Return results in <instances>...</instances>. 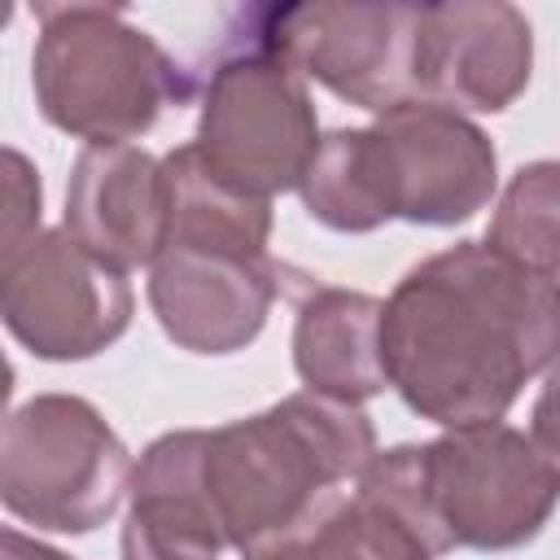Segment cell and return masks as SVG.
<instances>
[{
  "instance_id": "6da1fadb",
  "label": "cell",
  "mask_w": 560,
  "mask_h": 560,
  "mask_svg": "<svg viewBox=\"0 0 560 560\" xmlns=\"http://www.w3.org/2000/svg\"><path fill=\"white\" fill-rule=\"evenodd\" d=\"M556 350V280L459 241L416 262L381 302V368L398 398L442 424L503 420Z\"/></svg>"
},
{
  "instance_id": "7a4b0ae2",
  "label": "cell",
  "mask_w": 560,
  "mask_h": 560,
  "mask_svg": "<svg viewBox=\"0 0 560 560\" xmlns=\"http://www.w3.org/2000/svg\"><path fill=\"white\" fill-rule=\"evenodd\" d=\"M499 184L490 136L459 109L402 101L372 127L319 136L298 192L332 232H372L389 219L455 228L472 219Z\"/></svg>"
},
{
  "instance_id": "3957f363",
  "label": "cell",
  "mask_w": 560,
  "mask_h": 560,
  "mask_svg": "<svg viewBox=\"0 0 560 560\" xmlns=\"http://www.w3.org/2000/svg\"><path fill=\"white\" fill-rule=\"evenodd\" d=\"M354 486L402 516L429 556L451 547L508 551L529 542L556 508V446L542 411L534 433L503 420L446 429L420 446L376 451Z\"/></svg>"
},
{
  "instance_id": "277c9868",
  "label": "cell",
  "mask_w": 560,
  "mask_h": 560,
  "mask_svg": "<svg viewBox=\"0 0 560 560\" xmlns=\"http://www.w3.org/2000/svg\"><path fill=\"white\" fill-rule=\"evenodd\" d=\"M376 455L372 420L324 394H289L276 407L206 429L201 486L223 547L249 556L289 534L337 486L354 481Z\"/></svg>"
},
{
  "instance_id": "5b68a950",
  "label": "cell",
  "mask_w": 560,
  "mask_h": 560,
  "mask_svg": "<svg viewBox=\"0 0 560 560\" xmlns=\"http://www.w3.org/2000/svg\"><path fill=\"white\" fill-rule=\"evenodd\" d=\"M31 83L44 118L88 144H131L188 96L175 57L105 4H39Z\"/></svg>"
},
{
  "instance_id": "8992f818",
  "label": "cell",
  "mask_w": 560,
  "mask_h": 560,
  "mask_svg": "<svg viewBox=\"0 0 560 560\" xmlns=\"http://www.w3.org/2000/svg\"><path fill=\"white\" fill-rule=\"evenodd\" d=\"M127 481L131 455L88 398L35 394L0 420V503L35 529L92 534Z\"/></svg>"
},
{
  "instance_id": "52a82bcc",
  "label": "cell",
  "mask_w": 560,
  "mask_h": 560,
  "mask_svg": "<svg viewBox=\"0 0 560 560\" xmlns=\"http://www.w3.org/2000/svg\"><path fill=\"white\" fill-rule=\"evenodd\" d=\"M192 149L214 179L245 197L271 201L298 188L319 149L306 79L258 35H245L206 79Z\"/></svg>"
},
{
  "instance_id": "ba28073f",
  "label": "cell",
  "mask_w": 560,
  "mask_h": 560,
  "mask_svg": "<svg viewBox=\"0 0 560 560\" xmlns=\"http://www.w3.org/2000/svg\"><path fill=\"white\" fill-rule=\"evenodd\" d=\"M254 35L302 79L385 114L416 96V9L407 4H284L258 9Z\"/></svg>"
},
{
  "instance_id": "9c48e42d",
  "label": "cell",
  "mask_w": 560,
  "mask_h": 560,
  "mask_svg": "<svg viewBox=\"0 0 560 560\" xmlns=\"http://www.w3.org/2000/svg\"><path fill=\"white\" fill-rule=\"evenodd\" d=\"M0 319L39 359H92L127 332L131 284L66 228H52L0 267Z\"/></svg>"
},
{
  "instance_id": "30bf717a",
  "label": "cell",
  "mask_w": 560,
  "mask_h": 560,
  "mask_svg": "<svg viewBox=\"0 0 560 560\" xmlns=\"http://www.w3.org/2000/svg\"><path fill=\"white\" fill-rule=\"evenodd\" d=\"M534 66V35L512 4L416 9V96L446 109H508Z\"/></svg>"
},
{
  "instance_id": "8fae6325",
  "label": "cell",
  "mask_w": 560,
  "mask_h": 560,
  "mask_svg": "<svg viewBox=\"0 0 560 560\" xmlns=\"http://www.w3.org/2000/svg\"><path fill=\"white\" fill-rule=\"evenodd\" d=\"M280 276V262L267 254L162 245L149 262V302L179 350L232 354L262 332Z\"/></svg>"
},
{
  "instance_id": "7c38bea8",
  "label": "cell",
  "mask_w": 560,
  "mask_h": 560,
  "mask_svg": "<svg viewBox=\"0 0 560 560\" xmlns=\"http://www.w3.org/2000/svg\"><path fill=\"white\" fill-rule=\"evenodd\" d=\"M66 232L118 267H149L166 241L162 162L136 144H88L66 188Z\"/></svg>"
},
{
  "instance_id": "4fadbf2b",
  "label": "cell",
  "mask_w": 560,
  "mask_h": 560,
  "mask_svg": "<svg viewBox=\"0 0 560 560\" xmlns=\"http://www.w3.org/2000/svg\"><path fill=\"white\" fill-rule=\"evenodd\" d=\"M206 429H175L131 468L122 560H219L223 534L201 486Z\"/></svg>"
},
{
  "instance_id": "5bb4252c",
  "label": "cell",
  "mask_w": 560,
  "mask_h": 560,
  "mask_svg": "<svg viewBox=\"0 0 560 560\" xmlns=\"http://www.w3.org/2000/svg\"><path fill=\"white\" fill-rule=\"evenodd\" d=\"M293 368L311 394L368 402L385 389L381 368V298L315 284L293 324Z\"/></svg>"
},
{
  "instance_id": "9a60e30c",
  "label": "cell",
  "mask_w": 560,
  "mask_h": 560,
  "mask_svg": "<svg viewBox=\"0 0 560 560\" xmlns=\"http://www.w3.org/2000/svg\"><path fill=\"white\" fill-rule=\"evenodd\" d=\"M162 184H166V241L162 245L267 254L271 201L245 197L228 188L223 179H214L201 166L192 144H179L162 158Z\"/></svg>"
},
{
  "instance_id": "2e32d148",
  "label": "cell",
  "mask_w": 560,
  "mask_h": 560,
  "mask_svg": "<svg viewBox=\"0 0 560 560\" xmlns=\"http://www.w3.org/2000/svg\"><path fill=\"white\" fill-rule=\"evenodd\" d=\"M241 560H433L416 529L381 499L354 490L324 499L289 534L254 547Z\"/></svg>"
},
{
  "instance_id": "e0dca14e",
  "label": "cell",
  "mask_w": 560,
  "mask_h": 560,
  "mask_svg": "<svg viewBox=\"0 0 560 560\" xmlns=\"http://www.w3.org/2000/svg\"><path fill=\"white\" fill-rule=\"evenodd\" d=\"M525 276L556 280V162H529L512 175L481 241Z\"/></svg>"
},
{
  "instance_id": "ac0fdd59",
  "label": "cell",
  "mask_w": 560,
  "mask_h": 560,
  "mask_svg": "<svg viewBox=\"0 0 560 560\" xmlns=\"http://www.w3.org/2000/svg\"><path fill=\"white\" fill-rule=\"evenodd\" d=\"M44 210V184L26 153L0 144V267L13 262L39 228Z\"/></svg>"
},
{
  "instance_id": "d6986e66",
  "label": "cell",
  "mask_w": 560,
  "mask_h": 560,
  "mask_svg": "<svg viewBox=\"0 0 560 560\" xmlns=\"http://www.w3.org/2000/svg\"><path fill=\"white\" fill-rule=\"evenodd\" d=\"M0 560H74V556H66V551H57V547L22 534V529L0 525Z\"/></svg>"
},
{
  "instance_id": "ffe728a7",
  "label": "cell",
  "mask_w": 560,
  "mask_h": 560,
  "mask_svg": "<svg viewBox=\"0 0 560 560\" xmlns=\"http://www.w3.org/2000/svg\"><path fill=\"white\" fill-rule=\"evenodd\" d=\"M9 398H13V363H9V359H4V350H0V420H4Z\"/></svg>"
},
{
  "instance_id": "44dd1931",
  "label": "cell",
  "mask_w": 560,
  "mask_h": 560,
  "mask_svg": "<svg viewBox=\"0 0 560 560\" xmlns=\"http://www.w3.org/2000/svg\"><path fill=\"white\" fill-rule=\"evenodd\" d=\"M9 18H13V9H9V4H0V26H4Z\"/></svg>"
}]
</instances>
